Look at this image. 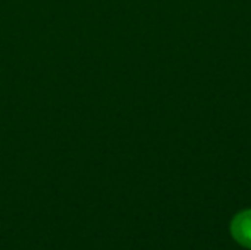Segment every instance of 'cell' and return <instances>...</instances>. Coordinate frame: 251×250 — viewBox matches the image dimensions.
I'll return each instance as SVG.
<instances>
[{"label": "cell", "mask_w": 251, "mask_h": 250, "mask_svg": "<svg viewBox=\"0 0 251 250\" xmlns=\"http://www.w3.org/2000/svg\"><path fill=\"white\" fill-rule=\"evenodd\" d=\"M231 231H232L234 239L240 245L251 249V209L238 214L234 218Z\"/></svg>", "instance_id": "6da1fadb"}]
</instances>
